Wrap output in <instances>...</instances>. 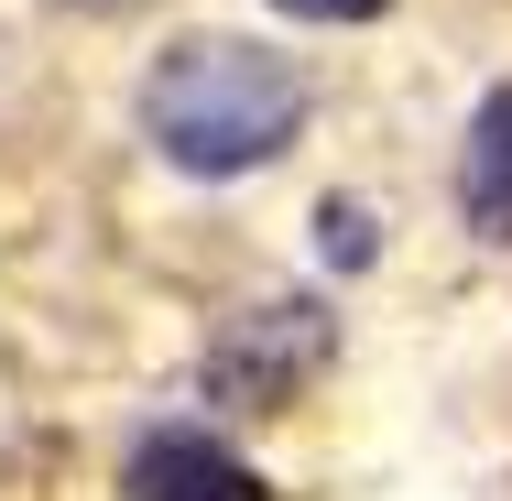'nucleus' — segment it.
I'll return each mask as SVG.
<instances>
[{
	"instance_id": "nucleus-1",
	"label": "nucleus",
	"mask_w": 512,
	"mask_h": 501,
	"mask_svg": "<svg viewBox=\"0 0 512 501\" xmlns=\"http://www.w3.org/2000/svg\"><path fill=\"white\" fill-rule=\"evenodd\" d=\"M142 131L175 175H262L295 131H306V77L262 44L186 33L153 55L142 77Z\"/></svg>"
},
{
	"instance_id": "nucleus-2",
	"label": "nucleus",
	"mask_w": 512,
	"mask_h": 501,
	"mask_svg": "<svg viewBox=\"0 0 512 501\" xmlns=\"http://www.w3.org/2000/svg\"><path fill=\"white\" fill-rule=\"evenodd\" d=\"M316 360H327V316H316V305H251V316L229 327V349H218V393L284 403Z\"/></svg>"
},
{
	"instance_id": "nucleus-3",
	"label": "nucleus",
	"mask_w": 512,
	"mask_h": 501,
	"mask_svg": "<svg viewBox=\"0 0 512 501\" xmlns=\"http://www.w3.org/2000/svg\"><path fill=\"white\" fill-rule=\"evenodd\" d=\"M131 501H273L218 436H142L131 447Z\"/></svg>"
},
{
	"instance_id": "nucleus-4",
	"label": "nucleus",
	"mask_w": 512,
	"mask_h": 501,
	"mask_svg": "<svg viewBox=\"0 0 512 501\" xmlns=\"http://www.w3.org/2000/svg\"><path fill=\"white\" fill-rule=\"evenodd\" d=\"M458 218H469L480 240H512V88L480 99V120H469V153H458Z\"/></svg>"
},
{
	"instance_id": "nucleus-5",
	"label": "nucleus",
	"mask_w": 512,
	"mask_h": 501,
	"mask_svg": "<svg viewBox=\"0 0 512 501\" xmlns=\"http://www.w3.org/2000/svg\"><path fill=\"white\" fill-rule=\"evenodd\" d=\"M273 11H295V22H371V11H393V0H273Z\"/></svg>"
},
{
	"instance_id": "nucleus-6",
	"label": "nucleus",
	"mask_w": 512,
	"mask_h": 501,
	"mask_svg": "<svg viewBox=\"0 0 512 501\" xmlns=\"http://www.w3.org/2000/svg\"><path fill=\"white\" fill-rule=\"evenodd\" d=\"M327 251H338V262H360V251H371V240H360V207H327Z\"/></svg>"
}]
</instances>
